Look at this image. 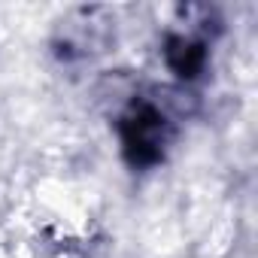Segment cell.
<instances>
[{"label": "cell", "instance_id": "obj_1", "mask_svg": "<svg viewBox=\"0 0 258 258\" xmlns=\"http://www.w3.org/2000/svg\"><path fill=\"white\" fill-rule=\"evenodd\" d=\"M118 134H121V152H124L127 164L131 167H152L164 155L167 118L155 106L140 103L121 118Z\"/></svg>", "mask_w": 258, "mask_h": 258}, {"label": "cell", "instance_id": "obj_2", "mask_svg": "<svg viewBox=\"0 0 258 258\" xmlns=\"http://www.w3.org/2000/svg\"><path fill=\"white\" fill-rule=\"evenodd\" d=\"M164 58H167V67L179 79H195L207 64V49H204V43L188 40V37H167Z\"/></svg>", "mask_w": 258, "mask_h": 258}]
</instances>
